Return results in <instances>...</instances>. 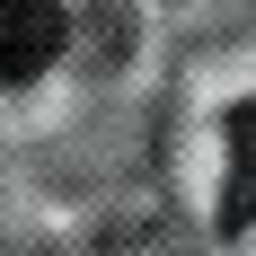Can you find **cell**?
I'll return each mask as SVG.
<instances>
[{"mask_svg":"<svg viewBox=\"0 0 256 256\" xmlns=\"http://www.w3.org/2000/svg\"><path fill=\"white\" fill-rule=\"evenodd\" d=\"M62 36H71L62 0H0V80H9V88L36 80L53 53H62Z\"/></svg>","mask_w":256,"mask_h":256,"instance_id":"6da1fadb","label":"cell"},{"mask_svg":"<svg viewBox=\"0 0 256 256\" xmlns=\"http://www.w3.org/2000/svg\"><path fill=\"white\" fill-rule=\"evenodd\" d=\"M256 221V106H230V177H221V230Z\"/></svg>","mask_w":256,"mask_h":256,"instance_id":"7a4b0ae2","label":"cell"},{"mask_svg":"<svg viewBox=\"0 0 256 256\" xmlns=\"http://www.w3.org/2000/svg\"><path fill=\"white\" fill-rule=\"evenodd\" d=\"M106 256H124V248H106Z\"/></svg>","mask_w":256,"mask_h":256,"instance_id":"3957f363","label":"cell"}]
</instances>
